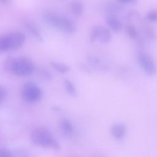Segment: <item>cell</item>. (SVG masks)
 Returning a JSON list of instances; mask_svg holds the SVG:
<instances>
[{"instance_id": "1", "label": "cell", "mask_w": 157, "mask_h": 157, "mask_svg": "<svg viewBox=\"0 0 157 157\" xmlns=\"http://www.w3.org/2000/svg\"><path fill=\"white\" fill-rule=\"evenodd\" d=\"M4 68L15 75L26 77L33 72L34 64L30 58L26 56L10 57L6 60Z\"/></svg>"}, {"instance_id": "2", "label": "cell", "mask_w": 157, "mask_h": 157, "mask_svg": "<svg viewBox=\"0 0 157 157\" xmlns=\"http://www.w3.org/2000/svg\"><path fill=\"white\" fill-rule=\"evenodd\" d=\"M44 20L50 26L64 33H73L77 30L76 23L69 17L53 12H48L44 16Z\"/></svg>"}, {"instance_id": "3", "label": "cell", "mask_w": 157, "mask_h": 157, "mask_svg": "<svg viewBox=\"0 0 157 157\" xmlns=\"http://www.w3.org/2000/svg\"><path fill=\"white\" fill-rule=\"evenodd\" d=\"M31 141L36 145L44 148H52L55 150L60 149L59 142L48 129L40 128L34 130L31 134Z\"/></svg>"}, {"instance_id": "4", "label": "cell", "mask_w": 157, "mask_h": 157, "mask_svg": "<svg viewBox=\"0 0 157 157\" xmlns=\"http://www.w3.org/2000/svg\"><path fill=\"white\" fill-rule=\"evenodd\" d=\"M25 41V34L13 31L0 36V52L13 51L20 48Z\"/></svg>"}, {"instance_id": "5", "label": "cell", "mask_w": 157, "mask_h": 157, "mask_svg": "<svg viewBox=\"0 0 157 157\" xmlns=\"http://www.w3.org/2000/svg\"><path fill=\"white\" fill-rule=\"evenodd\" d=\"M21 93L23 99L29 103L37 102L42 96L40 87L33 82H26L21 88Z\"/></svg>"}, {"instance_id": "6", "label": "cell", "mask_w": 157, "mask_h": 157, "mask_svg": "<svg viewBox=\"0 0 157 157\" xmlns=\"http://www.w3.org/2000/svg\"><path fill=\"white\" fill-rule=\"evenodd\" d=\"M90 39L93 42L105 44L111 40L112 33L108 28L102 25H97L91 28L90 33Z\"/></svg>"}, {"instance_id": "7", "label": "cell", "mask_w": 157, "mask_h": 157, "mask_svg": "<svg viewBox=\"0 0 157 157\" xmlns=\"http://www.w3.org/2000/svg\"><path fill=\"white\" fill-rule=\"evenodd\" d=\"M137 61L144 71L148 75L155 74L156 69L152 58L146 52H140L137 54Z\"/></svg>"}, {"instance_id": "8", "label": "cell", "mask_w": 157, "mask_h": 157, "mask_svg": "<svg viewBox=\"0 0 157 157\" xmlns=\"http://www.w3.org/2000/svg\"><path fill=\"white\" fill-rule=\"evenodd\" d=\"M59 129L61 133L66 137H71L74 135V125L67 118H63L60 120Z\"/></svg>"}, {"instance_id": "9", "label": "cell", "mask_w": 157, "mask_h": 157, "mask_svg": "<svg viewBox=\"0 0 157 157\" xmlns=\"http://www.w3.org/2000/svg\"><path fill=\"white\" fill-rule=\"evenodd\" d=\"M87 63L93 68L99 70L104 71L107 69V65L98 56L93 55H90L86 58Z\"/></svg>"}, {"instance_id": "10", "label": "cell", "mask_w": 157, "mask_h": 157, "mask_svg": "<svg viewBox=\"0 0 157 157\" xmlns=\"http://www.w3.org/2000/svg\"><path fill=\"white\" fill-rule=\"evenodd\" d=\"M110 132L116 139H121L126 134V128L123 123H116L111 126Z\"/></svg>"}, {"instance_id": "11", "label": "cell", "mask_w": 157, "mask_h": 157, "mask_svg": "<svg viewBox=\"0 0 157 157\" xmlns=\"http://www.w3.org/2000/svg\"><path fill=\"white\" fill-rule=\"evenodd\" d=\"M106 22L110 29L114 31H119L122 28V23L116 15H107Z\"/></svg>"}, {"instance_id": "12", "label": "cell", "mask_w": 157, "mask_h": 157, "mask_svg": "<svg viewBox=\"0 0 157 157\" xmlns=\"http://www.w3.org/2000/svg\"><path fill=\"white\" fill-rule=\"evenodd\" d=\"M26 28L29 33L33 36L39 42L43 41V37L40 29L34 24L32 23H27L26 25Z\"/></svg>"}, {"instance_id": "13", "label": "cell", "mask_w": 157, "mask_h": 157, "mask_svg": "<svg viewBox=\"0 0 157 157\" xmlns=\"http://www.w3.org/2000/svg\"><path fill=\"white\" fill-rule=\"evenodd\" d=\"M69 9L74 15L80 16L84 12V5L81 1H72L69 3Z\"/></svg>"}, {"instance_id": "14", "label": "cell", "mask_w": 157, "mask_h": 157, "mask_svg": "<svg viewBox=\"0 0 157 157\" xmlns=\"http://www.w3.org/2000/svg\"><path fill=\"white\" fill-rule=\"evenodd\" d=\"M50 64L55 70L61 74H66L68 72L70 69V67L67 64L60 62L52 61L50 62Z\"/></svg>"}, {"instance_id": "15", "label": "cell", "mask_w": 157, "mask_h": 157, "mask_svg": "<svg viewBox=\"0 0 157 157\" xmlns=\"http://www.w3.org/2000/svg\"><path fill=\"white\" fill-rule=\"evenodd\" d=\"M64 86L67 93L71 96H75L77 94V90L74 83L69 80L66 79L64 80Z\"/></svg>"}, {"instance_id": "16", "label": "cell", "mask_w": 157, "mask_h": 157, "mask_svg": "<svg viewBox=\"0 0 157 157\" xmlns=\"http://www.w3.org/2000/svg\"><path fill=\"white\" fill-rule=\"evenodd\" d=\"M11 157H29L28 151L23 148H17L12 151Z\"/></svg>"}, {"instance_id": "17", "label": "cell", "mask_w": 157, "mask_h": 157, "mask_svg": "<svg viewBox=\"0 0 157 157\" xmlns=\"http://www.w3.org/2000/svg\"><path fill=\"white\" fill-rule=\"evenodd\" d=\"M147 18L152 22L157 21V10H151L148 11L146 15Z\"/></svg>"}, {"instance_id": "18", "label": "cell", "mask_w": 157, "mask_h": 157, "mask_svg": "<svg viewBox=\"0 0 157 157\" xmlns=\"http://www.w3.org/2000/svg\"><path fill=\"white\" fill-rule=\"evenodd\" d=\"M39 74L40 78H42V79H44L45 80H50L52 78V75L51 73L48 70H46V69H41L39 72Z\"/></svg>"}, {"instance_id": "19", "label": "cell", "mask_w": 157, "mask_h": 157, "mask_svg": "<svg viewBox=\"0 0 157 157\" xmlns=\"http://www.w3.org/2000/svg\"><path fill=\"white\" fill-rule=\"evenodd\" d=\"M126 32L132 38H135L137 36V32L134 26L128 25L126 26Z\"/></svg>"}, {"instance_id": "20", "label": "cell", "mask_w": 157, "mask_h": 157, "mask_svg": "<svg viewBox=\"0 0 157 157\" xmlns=\"http://www.w3.org/2000/svg\"><path fill=\"white\" fill-rule=\"evenodd\" d=\"M7 92L6 88L2 85H0V103L5 100L7 97Z\"/></svg>"}, {"instance_id": "21", "label": "cell", "mask_w": 157, "mask_h": 157, "mask_svg": "<svg viewBox=\"0 0 157 157\" xmlns=\"http://www.w3.org/2000/svg\"><path fill=\"white\" fill-rule=\"evenodd\" d=\"M12 151L8 148L3 147L0 148V157H11Z\"/></svg>"}, {"instance_id": "22", "label": "cell", "mask_w": 157, "mask_h": 157, "mask_svg": "<svg viewBox=\"0 0 157 157\" xmlns=\"http://www.w3.org/2000/svg\"><path fill=\"white\" fill-rule=\"evenodd\" d=\"M118 2L119 3H120L121 4H131V3L134 2L135 1H134V0H121V1H118Z\"/></svg>"}]
</instances>
